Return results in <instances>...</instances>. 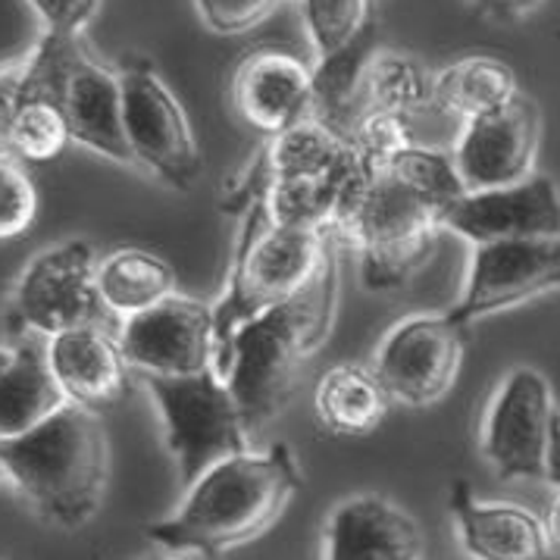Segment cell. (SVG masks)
<instances>
[{
  "instance_id": "6da1fadb",
  "label": "cell",
  "mask_w": 560,
  "mask_h": 560,
  "mask_svg": "<svg viewBox=\"0 0 560 560\" xmlns=\"http://www.w3.org/2000/svg\"><path fill=\"white\" fill-rule=\"evenodd\" d=\"M301 486L298 460L285 442L260 454L247 451L203 472L176 514L148 526V538L166 551L225 558L269 533L301 494Z\"/></svg>"
},
{
  "instance_id": "7a4b0ae2",
  "label": "cell",
  "mask_w": 560,
  "mask_h": 560,
  "mask_svg": "<svg viewBox=\"0 0 560 560\" xmlns=\"http://www.w3.org/2000/svg\"><path fill=\"white\" fill-rule=\"evenodd\" d=\"M336 304L338 269L329 250L304 292L232 338L217 373L229 382L250 432L267 427L292 401L304 363L323 348L336 326Z\"/></svg>"
},
{
  "instance_id": "3957f363",
  "label": "cell",
  "mask_w": 560,
  "mask_h": 560,
  "mask_svg": "<svg viewBox=\"0 0 560 560\" xmlns=\"http://www.w3.org/2000/svg\"><path fill=\"white\" fill-rule=\"evenodd\" d=\"M0 464L7 482L42 520L79 529L97 516L107 494V429L97 413L69 404L38 429L3 439Z\"/></svg>"
},
{
  "instance_id": "277c9868",
  "label": "cell",
  "mask_w": 560,
  "mask_h": 560,
  "mask_svg": "<svg viewBox=\"0 0 560 560\" xmlns=\"http://www.w3.org/2000/svg\"><path fill=\"white\" fill-rule=\"evenodd\" d=\"M329 250H332L329 235L282 229L269 220L264 203L247 210L242 217V232H238L223 298L213 304L217 366L225 358L232 338L245 326L289 304L314 282Z\"/></svg>"
},
{
  "instance_id": "5b68a950",
  "label": "cell",
  "mask_w": 560,
  "mask_h": 560,
  "mask_svg": "<svg viewBox=\"0 0 560 560\" xmlns=\"http://www.w3.org/2000/svg\"><path fill=\"white\" fill-rule=\"evenodd\" d=\"M439 232H445L442 213L385 170H376L351 198L336 229L338 238L358 250L360 282L370 292L401 289L435 250Z\"/></svg>"
},
{
  "instance_id": "8992f818",
  "label": "cell",
  "mask_w": 560,
  "mask_h": 560,
  "mask_svg": "<svg viewBox=\"0 0 560 560\" xmlns=\"http://www.w3.org/2000/svg\"><path fill=\"white\" fill-rule=\"evenodd\" d=\"M141 382L158 407L166 448L185 489H191L203 472L247 454L250 429L245 413L217 370L179 380L141 376Z\"/></svg>"
},
{
  "instance_id": "52a82bcc",
  "label": "cell",
  "mask_w": 560,
  "mask_h": 560,
  "mask_svg": "<svg viewBox=\"0 0 560 560\" xmlns=\"http://www.w3.org/2000/svg\"><path fill=\"white\" fill-rule=\"evenodd\" d=\"M20 72L32 75L35 82H42L57 94L75 144L89 148L101 158L135 166L122 129L119 69L89 57L82 38H57L45 32L35 57Z\"/></svg>"
},
{
  "instance_id": "ba28073f",
  "label": "cell",
  "mask_w": 560,
  "mask_h": 560,
  "mask_svg": "<svg viewBox=\"0 0 560 560\" xmlns=\"http://www.w3.org/2000/svg\"><path fill=\"white\" fill-rule=\"evenodd\" d=\"M119 79L122 129L135 166H144L151 176L176 191H191L201 179L203 160L176 94L163 85L154 67L144 60L119 67Z\"/></svg>"
},
{
  "instance_id": "9c48e42d",
  "label": "cell",
  "mask_w": 560,
  "mask_h": 560,
  "mask_svg": "<svg viewBox=\"0 0 560 560\" xmlns=\"http://www.w3.org/2000/svg\"><path fill=\"white\" fill-rule=\"evenodd\" d=\"M110 311L97 292V264L89 242L75 238L38 254L16 282L13 323L16 332L60 338L67 332L104 326Z\"/></svg>"
},
{
  "instance_id": "30bf717a",
  "label": "cell",
  "mask_w": 560,
  "mask_h": 560,
  "mask_svg": "<svg viewBox=\"0 0 560 560\" xmlns=\"http://www.w3.org/2000/svg\"><path fill=\"white\" fill-rule=\"evenodd\" d=\"M555 420L551 382L533 366L508 373L482 427V454L501 482L548 479Z\"/></svg>"
},
{
  "instance_id": "8fae6325",
  "label": "cell",
  "mask_w": 560,
  "mask_h": 560,
  "mask_svg": "<svg viewBox=\"0 0 560 560\" xmlns=\"http://www.w3.org/2000/svg\"><path fill=\"white\" fill-rule=\"evenodd\" d=\"M467 354V329L445 316L417 314L398 323L376 351L373 373L392 401L404 407L439 404L460 376Z\"/></svg>"
},
{
  "instance_id": "7c38bea8",
  "label": "cell",
  "mask_w": 560,
  "mask_h": 560,
  "mask_svg": "<svg viewBox=\"0 0 560 560\" xmlns=\"http://www.w3.org/2000/svg\"><path fill=\"white\" fill-rule=\"evenodd\" d=\"M119 348L141 376H198L217 370V319L213 307L173 294L148 314L119 326Z\"/></svg>"
},
{
  "instance_id": "4fadbf2b",
  "label": "cell",
  "mask_w": 560,
  "mask_h": 560,
  "mask_svg": "<svg viewBox=\"0 0 560 560\" xmlns=\"http://www.w3.org/2000/svg\"><path fill=\"white\" fill-rule=\"evenodd\" d=\"M560 289V242H504L472 250V267L448 319L460 329Z\"/></svg>"
},
{
  "instance_id": "5bb4252c",
  "label": "cell",
  "mask_w": 560,
  "mask_h": 560,
  "mask_svg": "<svg viewBox=\"0 0 560 560\" xmlns=\"http://www.w3.org/2000/svg\"><path fill=\"white\" fill-rule=\"evenodd\" d=\"M538 138L541 116L526 94H520L504 110L467 122L454 151V163L467 191H501L533 179Z\"/></svg>"
},
{
  "instance_id": "9a60e30c",
  "label": "cell",
  "mask_w": 560,
  "mask_h": 560,
  "mask_svg": "<svg viewBox=\"0 0 560 560\" xmlns=\"http://www.w3.org/2000/svg\"><path fill=\"white\" fill-rule=\"evenodd\" d=\"M442 229L476 247L504 242H560V191L536 173L529 182L467 195L442 213Z\"/></svg>"
},
{
  "instance_id": "2e32d148",
  "label": "cell",
  "mask_w": 560,
  "mask_h": 560,
  "mask_svg": "<svg viewBox=\"0 0 560 560\" xmlns=\"http://www.w3.org/2000/svg\"><path fill=\"white\" fill-rule=\"evenodd\" d=\"M351 154V141L323 126L319 119H307L298 129L267 138L260 154L247 163L238 176H232L220 195V210L232 217H245L250 207L267 198L272 188L289 182L323 179Z\"/></svg>"
},
{
  "instance_id": "e0dca14e",
  "label": "cell",
  "mask_w": 560,
  "mask_h": 560,
  "mask_svg": "<svg viewBox=\"0 0 560 560\" xmlns=\"http://www.w3.org/2000/svg\"><path fill=\"white\" fill-rule=\"evenodd\" d=\"M232 104L250 129L267 138L292 132L314 119V69L285 50H254L232 79Z\"/></svg>"
},
{
  "instance_id": "ac0fdd59",
  "label": "cell",
  "mask_w": 560,
  "mask_h": 560,
  "mask_svg": "<svg viewBox=\"0 0 560 560\" xmlns=\"http://www.w3.org/2000/svg\"><path fill=\"white\" fill-rule=\"evenodd\" d=\"M451 516L457 541L470 560H548L551 538L545 523L520 504L479 501L470 482L451 486Z\"/></svg>"
},
{
  "instance_id": "d6986e66",
  "label": "cell",
  "mask_w": 560,
  "mask_h": 560,
  "mask_svg": "<svg viewBox=\"0 0 560 560\" xmlns=\"http://www.w3.org/2000/svg\"><path fill=\"white\" fill-rule=\"evenodd\" d=\"M417 520L382 494L341 501L326 523V560H420Z\"/></svg>"
},
{
  "instance_id": "ffe728a7",
  "label": "cell",
  "mask_w": 560,
  "mask_h": 560,
  "mask_svg": "<svg viewBox=\"0 0 560 560\" xmlns=\"http://www.w3.org/2000/svg\"><path fill=\"white\" fill-rule=\"evenodd\" d=\"M47 358L69 404L91 410H110L129 395V360L119 348V338L101 326L67 332L47 341Z\"/></svg>"
},
{
  "instance_id": "44dd1931",
  "label": "cell",
  "mask_w": 560,
  "mask_h": 560,
  "mask_svg": "<svg viewBox=\"0 0 560 560\" xmlns=\"http://www.w3.org/2000/svg\"><path fill=\"white\" fill-rule=\"evenodd\" d=\"M63 407H69V398L47 358V338L16 332L13 341L3 345L0 442L38 429Z\"/></svg>"
},
{
  "instance_id": "7402d4cb",
  "label": "cell",
  "mask_w": 560,
  "mask_h": 560,
  "mask_svg": "<svg viewBox=\"0 0 560 560\" xmlns=\"http://www.w3.org/2000/svg\"><path fill=\"white\" fill-rule=\"evenodd\" d=\"M72 141L57 94L25 72L3 75V154L20 163H50Z\"/></svg>"
},
{
  "instance_id": "603a6c76",
  "label": "cell",
  "mask_w": 560,
  "mask_h": 560,
  "mask_svg": "<svg viewBox=\"0 0 560 560\" xmlns=\"http://www.w3.org/2000/svg\"><path fill=\"white\" fill-rule=\"evenodd\" d=\"M316 420L336 435H370L388 417L392 395L373 366L338 363L316 385Z\"/></svg>"
},
{
  "instance_id": "cb8c5ba5",
  "label": "cell",
  "mask_w": 560,
  "mask_h": 560,
  "mask_svg": "<svg viewBox=\"0 0 560 560\" xmlns=\"http://www.w3.org/2000/svg\"><path fill=\"white\" fill-rule=\"evenodd\" d=\"M97 292L104 307L126 323L170 301L176 294V272L158 254L126 247L97 264Z\"/></svg>"
},
{
  "instance_id": "d4e9b609",
  "label": "cell",
  "mask_w": 560,
  "mask_h": 560,
  "mask_svg": "<svg viewBox=\"0 0 560 560\" xmlns=\"http://www.w3.org/2000/svg\"><path fill=\"white\" fill-rule=\"evenodd\" d=\"M516 97L514 69L494 57H464L432 79V104L464 122L504 110Z\"/></svg>"
},
{
  "instance_id": "484cf974",
  "label": "cell",
  "mask_w": 560,
  "mask_h": 560,
  "mask_svg": "<svg viewBox=\"0 0 560 560\" xmlns=\"http://www.w3.org/2000/svg\"><path fill=\"white\" fill-rule=\"evenodd\" d=\"M392 179L404 185L410 195H417L420 201H427L429 207H435L439 213H445L448 207L457 201H464L470 191L457 173L454 154L435 151V148H423L413 144L404 154L382 166Z\"/></svg>"
},
{
  "instance_id": "4316f807",
  "label": "cell",
  "mask_w": 560,
  "mask_h": 560,
  "mask_svg": "<svg viewBox=\"0 0 560 560\" xmlns=\"http://www.w3.org/2000/svg\"><path fill=\"white\" fill-rule=\"evenodd\" d=\"M427 101H432V85L427 82L423 69L407 57L395 54H376L370 63L363 94H360V110L366 113H398L410 116L420 110ZM360 116V119H363Z\"/></svg>"
},
{
  "instance_id": "83f0119b",
  "label": "cell",
  "mask_w": 560,
  "mask_h": 560,
  "mask_svg": "<svg viewBox=\"0 0 560 560\" xmlns=\"http://www.w3.org/2000/svg\"><path fill=\"white\" fill-rule=\"evenodd\" d=\"M298 10L316 47V60L358 42L360 32L376 20L366 0H307L298 3Z\"/></svg>"
},
{
  "instance_id": "f1b7e54d",
  "label": "cell",
  "mask_w": 560,
  "mask_h": 560,
  "mask_svg": "<svg viewBox=\"0 0 560 560\" xmlns=\"http://www.w3.org/2000/svg\"><path fill=\"white\" fill-rule=\"evenodd\" d=\"M38 217V188L28 179L23 163L3 154L0 163V238L13 242L25 235Z\"/></svg>"
},
{
  "instance_id": "f546056e",
  "label": "cell",
  "mask_w": 560,
  "mask_h": 560,
  "mask_svg": "<svg viewBox=\"0 0 560 560\" xmlns=\"http://www.w3.org/2000/svg\"><path fill=\"white\" fill-rule=\"evenodd\" d=\"M407 119L410 116H398V113H366L351 132V144L358 148L360 158H366L382 170L385 163H392L407 148L417 144Z\"/></svg>"
},
{
  "instance_id": "4dcf8cb0",
  "label": "cell",
  "mask_w": 560,
  "mask_h": 560,
  "mask_svg": "<svg viewBox=\"0 0 560 560\" xmlns=\"http://www.w3.org/2000/svg\"><path fill=\"white\" fill-rule=\"evenodd\" d=\"M201 23L217 35H242L254 25L267 23L279 10L276 0H201L195 3Z\"/></svg>"
},
{
  "instance_id": "1f68e13d",
  "label": "cell",
  "mask_w": 560,
  "mask_h": 560,
  "mask_svg": "<svg viewBox=\"0 0 560 560\" xmlns=\"http://www.w3.org/2000/svg\"><path fill=\"white\" fill-rule=\"evenodd\" d=\"M32 7L47 35H57V38H82V32L101 13L97 0H32Z\"/></svg>"
},
{
  "instance_id": "d6a6232c",
  "label": "cell",
  "mask_w": 560,
  "mask_h": 560,
  "mask_svg": "<svg viewBox=\"0 0 560 560\" xmlns=\"http://www.w3.org/2000/svg\"><path fill=\"white\" fill-rule=\"evenodd\" d=\"M476 10H489L492 16L504 20V23H516V20H523L526 13L538 10V3H479Z\"/></svg>"
},
{
  "instance_id": "836d02e7",
  "label": "cell",
  "mask_w": 560,
  "mask_h": 560,
  "mask_svg": "<svg viewBox=\"0 0 560 560\" xmlns=\"http://www.w3.org/2000/svg\"><path fill=\"white\" fill-rule=\"evenodd\" d=\"M545 529H548V538H551V545H555V548H560V494L555 498L551 511H548Z\"/></svg>"
},
{
  "instance_id": "e575fe53",
  "label": "cell",
  "mask_w": 560,
  "mask_h": 560,
  "mask_svg": "<svg viewBox=\"0 0 560 560\" xmlns=\"http://www.w3.org/2000/svg\"><path fill=\"white\" fill-rule=\"evenodd\" d=\"M166 560H179V558H166Z\"/></svg>"
},
{
  "instance_id": "d590c367",
  "label": "cell",
  "mask_w": 560,
  "mask_h": 560,
  "mask_svg": "<svg viewBox=\"0 0 560 560\" xmlns=\"http://www.w3.org/2000/svg\"><path fill=\"white\" fill-rule=\"evenodd\" d=\"M548 560H560V558H548Z\"/></svg>"
}]
</instances>
